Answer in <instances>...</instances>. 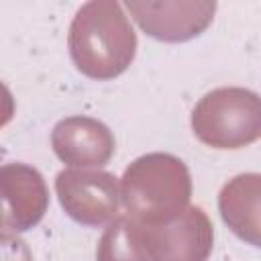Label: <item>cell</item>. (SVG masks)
I'll use <instances>...</instances> for the list:
<instances>
[{"instance_id": "obj_1", "label": "cell", "mask_w": 261, "mask_h": 261, "mask_svg": "<svg viewBox=\"0 0 261 261\" xmlns=\"http://www.w3.org/2000/svg\"><path fill=\"white\" fill-rule=\"evenodd\" d=\"M73 65L92 80H112L128 69L137 53V33L114 0L84 4L67 37Z\"/></svg>"}, {"instance_id": "obj_2", "label": "cell", "mask_w": 261, "mask_h": 261, "mask_svg": "<svg viewBox=\"0 0 261 261\" xmlns=\"http://www.w3.org/2000/svg\"><path fill=\"white\" fill-rule=\"evenodd\" d=\"M120 202L139 224H161L179 216L192 198V177L186 163L169 153H149L135 159L120 179Z\"/></svg>"}, {"instance_id": "obj_3", "label": "cell", "mask_w": 261, "mask_h": 261, "mask_svg": "<svg viewBox=\"0 0 261 261\" xmlns=\"http://www.w3.org/2000/svg\"><path fill=\"white\" fill-rule=\"evenodd\" d=\"M192 130L214 149L247 147L261 135V100L245 88H216L196 104Z\"/></svg>"}, {"instance_id": "obj_4", "label": "cell", "mask_w": 261, "mask_h": 261, "mask_svg": "<svg viewBox=\"0 0 261 261\" xmlns=\"http://www.w3.org/2000/svg\"><path fill=\"white\" fill-rule=\"evenodd\" d=\"M63 210L80 224L102 226L118 216L120 188L112 173L100 169H63L55 177Z\"/></svg>"}, {"instance_id": "obj_5", "label": "cell", "mask_w": 261, "mask_h": 261, "mask_svg": "<svg viewBox=\"0 0 261 261\" xmlns=\"http://www.w3.org/2000/svg\"><path fill=\"white\" fill-rule=\"evenodd\" d=\"M153 261H208L214 230L200 206H188L179 216L161 224H141Z\"/></svg>"}, {"instance_id": "obj_6", "label": "cell", "mask_w": 261, "mask_h": 261, "mask_svg": "<svg viewBox=\"0 0 261 261\" xmlns=\"http://www.w3.org/2000/svg\"><path fill=\"white\" fill-rule=\"evenodd\" d=\"M49 208L43 175L24 163L0 167V228L22 232L39 224Z\"/></svg>"}, {"instance_id": "obj_7", "label": "cell", "mask_w": 261, "mask_h": 261, "mask_svg": "<svg viewBox=\"0 0 261 261\" xmlns=\"http://www.w3.org/2000/svg\"><path fill=\"white\" fill-rule=\"evenodd\" d=\"M137 24L153 39L181 43L198 37L214 18L216 2H126Z\"/></svg>"}, {"instance_id": "obj_8", "label": "cell", "mask_w": 261, "mask_h": 261, "mask_svg": "<svg viewBox=\"0 0 261 261\" xmlns=\"http://www.w3.org/2000/svg\"><path fill=\"white\" fill-rule=\"evenodd\" d=\"M51 147L65 165L88 169L106 165L116 151V141L104 122L90 116H69L55 124Z\"/></svg>"}, {"instance_id": "obj_9", "label": "cell", "mask_w": 261, "mask_h": 261, "mask_svg": "<svg viewBox=\"0 0 261 261\" xmlns=\"http://www.w3.org/2000/svg\"><path fill=\"white\" fill-rule=\"evenodd\" d=\"M259 173H241L232 177L224 184L218 196L222 220L237 237L249 241L255 247L259 245Z\"/></svg>"}, {"instance_id": "obj_10", "label": "cell", "mask_w": 261, "mask_h": 261, "mask_svg": "<svg viewBox=\"0 0 261 261\" xmlns=\"http://www.w3.org/2000/svg\"><path fill=\"white\" fill-rule=\"evenodd\" d=\"M96 261H153L143 226L130 216H116L100 237Z\"/></svg>"}, {"instance_id": "obj_11", "label": "cell", "mask_w": 261, "mask_h": 261, "mask_svg": "<svg viewBox=\"0 0 261 261\" xmlns=\"http://www.w3.org/2000/svg\"><path fill=\"white\" fill-rule=\"evenodd\" d=\"M0 261H33V253L24 239L12 230L0 228Z\"/></svg>"}, {"instance_id": "obj_12", "label": "cell", "mask_w": 261, "mask_h": 261, "mask_svg": "<svg viewBox=\"0 0 261 261\" xmlns=\"http://www.w3.org/2000/svg\"><path fill=\"white\" fill-rule=\"evenodd\" d=\"M14 116V98L10 90L0 82V128L6 126Z\"/></svg>"}]
</instances>
